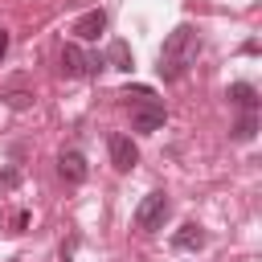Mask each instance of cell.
<instances>
[{
  "mask_svg": "<svg viewBox=\"0 0 262 262\" xmlns=\"http://www.w3.org/2000/svg\"><path fill=\"white\" fill-rule=\"evenodd\" d=\"M172 246L184 250V254H196V250H205V229H201L196 221H184V225L172 233Z\"/></svg>",
  "mask_w": 262,
  "mask_h": 262,
  "instance_id": "obj_8",
  "label": "cell"
},
{
  "mask_svg": "<svg viewBox=\"0 0 262 262\" xmlns=\"http://www.w3.org/2000/svg\"><path fill=\"white\" fill-rule=\"evenodd\" d=\"M258 135V115H242L237 123H233V139H242V143H250Z\"/></svg>",
  "mask_w": 262,
  "mask_h": 262,
  "instance_id": "obj_11",
  "label": "cell"
},
{
  "mask_svg": "<svg viewBox=\"0 0 262 262\" xmlns=\"http://www.w3.org/2000/svg\"><path fill=\"white\" fill-rule=\"evenodd\" d=\"M192 57H196V29L192 25H176L164 37V49H160V78L164 82L184 78V70L192 66Z\"/></svg>",
  "mask_w": 262,
  "mask_h": 262,
  "instance_id": "obj_1",
  "label": "cell"
},
{
  "mask_svg": "<svg viewBox=\"0 0 262 262\" xmlns=\"http://www.w3.org/2000/svg\"><path fill=\"white\" fill-rule=\"evenodd\" d=\"M111 164L115 172H131L139 164V147L131 143V135H111Z\"/></svg>",
  "mask_w": 262,
  "mask_h": 262,
  "instance_id": "obj_5",
  "label": "cell"
},
{
  "mask_svg": "<svg viewBox=\"0 0 262 262\" xmlns=\"http://www.w3.org/2000/svg\"><path fill=\"white\" fill-rule=\"evenodd\" d=\"M29 98H33V94H25V90H12V94H4V102H8V106H16V111H20V106H29Z\"/></svg>",
  "mask_w": 262,
  "mask_h": 262,
  "instance_id": "obj_12",
  "label": "cell"
},
{
  "mask_svg": "<svg viewBox=\"0 0 262 262\" xmlns=\"http://www.w3.org/2000/svg\"><path fill=\"white\" fill-rule=\"evenodd\" d=\"M102 66H111V70H131V66H135V57H131V45L115 37V41L106 45V57H102Z\"/></svg>",
  "mask_w": 262,
  "mask_h": 262,
  "instance_id": "obj_10",
  "label": "cell"
},
{
  "mask_svg": "<svg viewBox=\"0 0 262 262\" xmlns=\"http://www.w3.org/2000/svg\"><path fill=\"white\" fill-rule=\"evenodd\" d=\"M4 53H8V33L0 29V61H4Z\"/></svg>",
  "mask_w": 262,
  "mask_h": 262,
  "instance_id": "obj_14",
  "label": "cell"
},
{
  "mask_svg": "<svg viewBox=\"0 0 262 262\" xmlns=\"http://www.w3.org/2000/svg\"><path fill=\"white\" fill-rule=\"evenodd\" d=\"M225 98H229L242 115H258V90H254L250 82H233V86L225 90Z\"/></svg>",
  "mask_w": 262,
  "mask_h": 262,
  "instance_id": "obj_9",
  "label": "cell"
},
{
  "mask_svg": "<svg viewBox=\"0 0 262 262\" xmlns=\"http://www.w3.org/2000/svg\"><path fill=\"white\" fill-rule=\"evenodd\" d=\"M164 119H168V111H164L156 98H147V102H135V111H131V127H135V131H143V135L160 131V127H164Z\"/></svg>",
  "mask_w": 262,
  "mask_h": 262,
  "instance_id": "obj_4",
  "label": "cell"
},
{
  "mask_svg": "<svg viewBox=\"0 0 262 262\" xmlns=\"http://www.w3.org/2000/svg\"><path fill=\"white\" fill-rule=\"evenodd\" d=\"M102 29H106V12H102V8H90V12H82V16L74 20V29H70V33H74L78 41H98V33H102Z\"/></svg>",
  "mask_w": 262,
  "mask_h": 262,
  "instance_id": "obj_6",
  "label": "cell"
},
{
  "mask_svg": "<svg viewBox=\"0 0 262 262\" xmlns=\"http://www.w3.org/2000/svg\"><path fill=\"white\" fill-rule=\"evenodd\" d=\"M98 70H102V57L86 53L82 45H66L61 49V74L66 78H94Z\"/></svg>",
  "mask_w": 262,
  "mask_h": 262,
  "instance_id": "obj_2",
  "label": "cell"
},
{
  "mask_svg": "<svg viewBox=\"0 0 262 262\" xmlns=\"http://www.w3.org/2000/svg\"><path fill=\"white\" fill-rule=\"evenodd\" d=\"M57 172H61V180H70V184H82L90 168H86V156L70 147V151H61V156H57Z\"/></svg>",
  "mask_w": 262,
  "mask_h": 262,
  "instance_id": "obj_7",
  "label": "cell"
},
{
  "mask_svg": "<svg viewBox=\"0 0 262 262\" xmlns=\"http://www.w3.org/2000/svg\"><path fill=\"white\" fill-rule=\"evenodd\" d=\"M164 217H168V196H164V192H147V196L139 201V209H135V229L156 233V229L164 225Z\"/></svg>",
  "mask_w": 262,
  "mask_h": 262,
  "instance_id": "obj_3",
  "label": "cell"
},
{
  "mask_svg": "<svg viewBox=\"0 0 262 262\" xmlns=\"http://www.w3.org/2000/svg\"><path fill=\"white\" fill-rule=\"evenodd\" d=\"M16 180H20V172H16V168H4V172H0V188H4V192H8V188H16Z\"/></svg>",
  "mask_w": 262,
  "mask_h": 262,
  "instance_id": "obj_13",
  "label": "cell"
}]
</instances>
